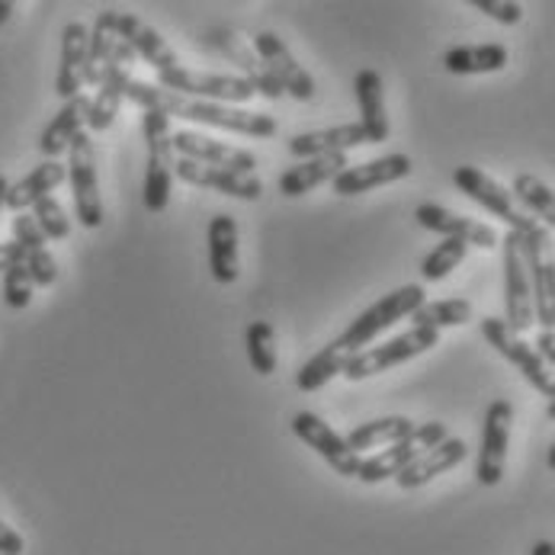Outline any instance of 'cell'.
Segmentation results:
<instances>
[{"instance_id":"cell-1","label":"cell","mask_w":555,"mask_h":555,"mask_svg":"<svg viewBox=\"0 0 555 555\" xmlns=\"http://www.w3.org/2000/svg\"><path fill=\"white\" fill-rule=\"evenodd\" d=\"M93 26H103L106 33H113L116 39H122L126 46H132V52L139 59H145L155 75L158 87L180 93V96H196V100H216V103H247L257 90L250 87V80L232 78V75H203V72H186L180 65V59L170 52V46L160 39L158 29H152L149 23H142L132 13H119V10H103L96 16Z\"/></svg>"},{"instance_id":"cell-2","label":"cell","mask_w":555,"mask_h":555,"mask_svg":"<svg viewBox=\"0 0 555 555\" xmlns=\"http://www.w3.org/2000/svg\"><path fill=\"white\" fill-rule=\"evenodd\" d=\"M126 100H132L142 109H160L167 119H190L199 126H212V129H225L235 135H250V139H270L276 135V119L267 113H247L241 106H225V103H209V100H196V96H180L170 93L158 83H145V80H132Z\"/></svg>"},{"instance_id":"cell-3","label":"cell","mask_w":555,"mask_h":555,"mask_svg":"<svg viewBox=\"0 0 555 555\" xmlns=\"http://www.w3.org/2000/svg\"><path fill=\"white\" fill-rule=\"evenodd\" d=\"M427 302V296H424V286L421 283H408V286H401L396 293H389V296H383L376 306H370L363 315H357L350 324H347V331L334 340L347 357H353V353H360L363 347H370L383 331H389L396 321L401 318H411L421 306Z\"/></svg>"},{"instance_id":"cell-4","label":"cell","mask_w":555,"mask_h":555,"mask_svg":"<svg viewBox=\"0 0 555 555\" xmlns=\"http://www.w3.org/2000/svg\"><path fill=\"white\" fill-rule=\"evenodd\" d=\"M437 344H440V331H434V327H411V331L398 334V337L386 340V344H376V347H366V350L347 357L340 376L347 383H363L370 376H379V373H386L392 366H401V363L434 350Z\"/></svg>"},{"instance_id":"cell-5","label":"cell","mask_w":555,"mask_h":555,"mask_svg":"<svg viewBox=\"0 0 555 555\" xmlns=\"http://www.w3.org/2000/svg\"><path fill=\"white\" fill-rule=\"evenodd\" d=\"M142 132H145V145H149L142 199H145L149 212H164L170 203V183H173V167H177V152L170 142V119L160 109H145Z\"/></svg>"},{"instance_id":"cell-6","label":"cell","mask_w":555,"mask_h":555,"mask_svg":"<svg viewBox=\"0 0 555 555\" xmlns=\"http://www.w3.org/2000/svg\"><path fill=\"white\" fill-rule=\"evenodd\" d=\"M520 247L533 286V315L543 324V331H555V244L546 225L537 219L527 232H520Z\"/></svg>"},{"instance_id":"cell-7","label":"cell","mask_w":555,"mask_h":555,"mask_svg":"<svg viewBox=\"0 0 555 555\" xmlns=\"http://www.w3.org/2000/svg\"><path fill=\"white\" fill-rule=\"evenodd\" d=\"M481 337L507 360L514 363L524 379L550 401H555V373L546 366V360L537 353V347H530L527 340H520V334H514L504 318H481Z\"/></svg>"},{"instance_id":"cell-8","label":"cell","mask_w":555,"mask_h":555,"mask_svg":"<svg viewBox=\"0 0 555 555\" xmlns=\"http://www.w3.org/2000/svg\"><path fill=\"white\" fill-rule=\"evenodd\" d=\"M135 62H139V55L132 52V46H126L122 39H116L109 68H106V75H103L100 87H96V96L90 100V109H87V129L90 132H106L116 122L119 103L126 100L129 83H132Z\"/></svg>"},{"instance_id":"cell-9","label":"cell","mask_w":555,"mask_h":555,"mask_svg":"<svg viewBox=\"0 0 555 555\" xmlns=\"http://www.w3.org/2000/svg\"><path fill=\"white\" fill-rule=\"evenodd\" d=\"M501 247H504V324L514 334H527L537 315H533V286H530L520 235L507 232Z\"/></svg>"},{"instance_id":"cell-10","label":"cell","mask_w":555,"mask_h":555,"mask_svg":"<svg viewBox=\"0 0 555 555\" xmlns=\"http://www.w3.org/2000/svg\"><path fill=\"white\" fill-rule=\"evenodd\" d=\"M450 434H447V424H440V421H427V424H414V434L408 437V440H401V443H392V447H386L383 453H376V456H370V460H363V466H360V481H366V485H379V481H386V478H396L401 469H408L421 453H427V450H434L437 443H443Z\"/></svg>"},{"instance_id":"cell-11","label":"cell","mask_w":555,"mask_h":555,"mask_svg":"<svg viewBox=\"0 0 555 555\" xmlns=\"http://www.w3.org/2000/svg\"><path fill=\"white\" fill-rule=\"evenodd\" d=\"M68 180L75 193V212L83 229H100L103 225V199H100V183H96V158H93V142L87 132L68 149Z\"/></svg>"},{"instance_id":"cell-12","label":"cell","mask_w":555,"mask_h":555,"mask_svg":"<svg viewBox=\"0 0 555 555\" xmlns=\"http://www.w3.org/2000/svg\"><path fill=\"white\" fill-rule=\"evenodd\" d=\"M511 424H514V404L507 398L491 401L485 411V424H481V447H478L476 463V476L485 488H494L504 478Z\"/></svg>"},{"instance_id":"cell-13","label":"cell","mask_w":555,"mask_h":555,"mask_svg":"<svg viewBox=\"0 0 555 555\" xmlns=\"http://www.w3.org/2000/svg\"><path fill=\"white\" fill-rule=\"evenodd\" d=\"M453 183H456V190L460 193H466L473 203H478L481 209H488L491 216H498L501 222H507L511 225V232H527L530 229V216H524L517 206H514V196H511V190H504L498 180H491L488 173H481L478 167L473 164H463V167H456L453 170Z\"/></svg>"},{"instance_id":"cell-14","label":"cell","mask_w":555,"mask_h":555,"mask_svg":"<svg viewBox=\"0 0 555 555\" xmlns=\"http://www.w3.org/2000/svg\"><path fill=\"white\" fill-rule=\"evenodd\" d=\"M289 427H293V434H296L306 447H312V450H315L318 456H321V460H324L337 476H347V478L360 476L363 456L350 453V450H347V440H344L331 424H324L318 414H312V411H299V414H293Z\"/></svg>"},{"instance_id":"cell-15","label":"cell","mask_w":555,"mask_h":555,"mask_svg":"<svg viewBox=\"0 0 555 555\" xmlns=\"http://www.w3.org/2000/svg\"><path fill=\"white\" fill-rule=\"evenodd\" d=\"M254 52L267 65V72L283 83V93H289L293 100H302V103L315 96V78L296 62V55L276 33H257Z\"/></svg>"},{"instance_id":"cell-16","label":"cell","mask_w":555,"mask_h":555,"mask_svg":"<svg viewBox=\"0 0 555 555\" xmlns=\"http://www.w3.org/2000/svg\"><path fill=\"white\" fill-rule=\"evenodd\" d=\"M170 142H173V152L180 158L196 160V164H209V167H222V170H235V173H254V167H257V158L247 149L225 145V142L203 135V132L180 129L170 135Z\"/></svg>"},{"instance_id":"cell-17","label":"cell","mask_w":555,"mask_h":555,"mask_svg":"<svg viewBox=\"0 0 555 555\" xmlns=\"http://www.w3.org/2000/svg\"><path fill=\"white\" fill-rule=\"evenodd\" d=\"M173 177H180L190 186H203V190L225 193L232 199L257 203L263 196V183L254 173H235V170H222V167H209V164H196V160L186 158H177Z\"/></svg>"},{"instance_id":"cell-18","label":"cell","mask_w":555,"mask_h":555,"mask_svg":"<svg viewBox=\"0 0 555 555\" xmlns=\"http://www.w3.org/2000/svg\"><path fill=\"white\" fill-rule=\"evenodd\" d=\"M411 173V158L408 155H386V158L363 160V164H350L347 170H340L331 186L337 196H360V193H370L376 186H386V183H396L404 180Z\"/></svg>"},{"instance_id":"cell-19","label":"cell","mask_w":555,"mask_h":555,"mask_svg":"<svg viewBox=\"0 0 555 555\" xmlns=\"http://www.w3.org/2000/svg\"><path fill=\"white\" fill-rule=\"evenodd\" d=\"M414 219H417V225L427 229V232H437V235H443V238H460L466 241V244H476L481 250H491V247L501 244L498 232H494L491 225H485V222H478V219L456 216V212H450V209H443V206H437V203H421V206L414 209Z\"/></svg>"},{"instance_id":"cell-20","label":"cell","mask_w":555,"mask_h":555,"mask_svg":"<svg viewBox=\"0 0 555 555\" xmlns=\"http://www.w3.org/2000/svg\"><path fill=\"white\" fill-rule=\"evenodd\" d=\"M206 46L216 49V52H222V59L235 62L241 72H244V80H250V87H254L260 96H267V100H280V96H283V83L267 72V65L257 59V52H250L235 33H229V29H212V33L206 36Z\"/></svg>"},{"instance_id":"cell-21","label":"cell","mask_w":555,"mask_h":555,"mask_svg":"<svg viewBox=\"0 0 555 555\" xmlns=\"http://www.w3.org/2000/svg\"><path fill=\"white\" fill-rule=\"evenodd\" d=\"M360 145H370L360 122H347V126H334V129H315V132H306V135H293L286 142L289 155L299 160L347 155L350 149H360Z\"/></svg>"},{"instance_id":"cell-22","label":"cell","mask_w":555,"mask_h":555,"mask_svg":"<svg viewBox=\"0 0 555 555\" xmlns=\"http://www.w3.org/2000/svg\"><path fill=\"white\" fill-rule=\"evenodd\" d=\"M209 270L222 286L238 280V222L229 212L209 219Z\"/></svg>"},{"instance_id":"cell-23","label":"cell","mask_w":555,"mask_h":555,"mask_svg":"<svg viewBox=\"0 0 555 555\" xmlns=\"http://www.w3.org/2000/svg\"><path fill=\"white\" fill-rule=\"evenodd\" d=\"M353 90H357V103H360V126L366 132V142L379 145L389 139V116H386V90H383V78L379 72L373 68H363L357 80H353Z\"/></svg>"},{"instance_id":"cell-24","label":"cell","mask_w":555,"mask_h":555,"mask_svg":"<svg viewBox=\"0 0 555 555\" xmlns=\"http://www.w3.org/2000/svg\"><path fill=\"white\" fill-rule=\"evenodd\" d=\"M466 443L463 440H456V437H447L443 443H437L434 450H427V453H421L408 469H401L396 476L398 488H421V485H427L430 478L443 476V473H450V469H456L463 460H466Z\"/></svg>"},{"instance_id":"cell-25","label":"cell","mask_w":555,"mask_h":555,"mask_svg":"<svg viewBox=\"0 0 555 555\" xmlns=\"http://www.w3.org/2000/svg\"><path fill=\"white\" fill-rule=\"evenodd\" d=\"M87 42L90 29L83 23H68L62 29V62H59V78H55V93L68 103L75 100L83 87V62H87Z\"/></svg>"},{"instance_id":"cell-26","label":"cell","mask_w":555,"mask_h":555,"mask_svg":"<svg viewBox=\"0 0 555 555\" xmlns=\"http://www.w3.org/2000/svg\"><path fill=\"white\" fill-rule=\"evenodd\" d=\"M68 180V164L62 160H46L39 167H33L23 180H16L7 190V209L13 212H26L29 206H36L39 199H46L55 186H62Z\"/></svg>"},{"instance_id":"cell-27","label":"cell","mask_w":555,"mask_h":555,"mask_svg":"<svg viewBox=\"0 0 555 555\" xmlns=\"http://www.w3.org/2000/svg\"><path fill=\"white\" fill-rule=\"evenodd\" d=\"M87 109H90V100L78 93L75 100H68L59 113H55V119L46 126V132L39 135V152L46 155L49 160H59L68 149H72V142L80 135V126L87 122Z\"/></svg>"},{"instance_id":"cell-28","label":"cell","mask_w":555,"mask_h":555,"mask_svg":"<svg viewBox=\"0 0 555 555\" xmlns=\"http://www.w3.org/2000/svg\"><path fill=\"white\" fill-rule=\"evenodd\" d=\"M347 167H350V164H347V155H324V158L299 160V164H293L289 170H283V177H280V193L289 196V199L306 196V193H312L321 183L334 180V177H337L340 170H347Z\"/></svg>"},{"instance_id":"cell-29","label":"cell","mask_w":555,"mask_h":555,"mask_svg":"<svg viewBox=\"0 0 555 555\" xmlns=\"http://www.w3.org/2000/svg\"><path fill=\"white\" fill-rule=\"evenodd\" d=\"M414 434V421L392 414V417H376V421H366V424H357L344 440H347V450L350 453H363V450H376V447H392L401 443Z\"/></svg>"},{"instance_id":"cell-30","label":"cell","mask_w":555,"mask_h":555,"mask_svg":"<svg viewBox=\"0 0 555 555\" xmlns=\"http://www.w3.org/2000/svg\"><path fill=\"white\" fill-rule=\"evenodd\" d=\"M507 49L498 42H485V46H456L443 55V68L450 75H494L504 72L507 65Z\"/></svg>"},{"instance_id":"cell-31","label":"cell","mask_w":555,"mask_h":555,"mask_svg":"<svg viewBox=\"0 0 555 555\" xmlns=\"http://www.w3.org/2000/svg\"><path fill=\"white\" fill-rule=\"evenodd\" d=\"M344 363H347V353L337 344H327L324 350H318L315 357L296 373L299 392H318V389H324L334 376L344 373Z\"/></svg>"},{"instance_id":"cell-32","label":"cell","mask_w":555,"mask_h":555,"mask_svg":"<svg viewBox=\"0 0 555 555\" xmlns=\"http://www.w3.org/2000/svg\"><path fill=\"white\" fill-rule=\"evenodd\" d=\"M511 196H517V199L537 216L540 225L555 229V193L540 180V177H533V173H517V177H514Z\"/></svg>"},{"instance_id":"cell-33","label":"cell","mask_w":555,"mask_h":555,"mask_svg":"<svg viewBox=\"0 0 555 555\" xmlns=\"http://www.w3.org/2000/svg\"><path fill=\"white\" fill-rule=\"evenodd\" d=\"M473 315H476V309H473L469 299H440V302H424L411 315V321H414V327H434V331H440V327L469 324Z\"/></svg>"},{"instance_id":"cell-34","label":"cell","mask_w":555,"mask_h":555,"mask_svg":"<svg viewBox=\"0 0 555 555\" xmlns=\"http://www.w3.org/2000/svg\"><path fill=\"white\" fill-rule=\"evenodd\" d=\"M466 254H469V244L460 238H443L424 260H421V276L427 280V283H440V280H447L463 260H466Z\"/></svg>"},{"instance_id":"cell-35","label":"cell","mask_w":555,"mask_h":555,"mask_svg":"<svg viewBox=\"0 0 555 555\" xmlns=\"http://www.w3.org/2000/svg\"><path fill=\"white\" fill-rule=\"evenodd\" d=\"M247 360L257 376H273L276 373V347H273V324L270 321H254L244 334Z\"/></svg>"},{"instance_id":"cell-36","label":"cell","mask_w":555,"mask_h":555,"mask_svg":"<svg viewBox=\"0 0 555 555\" xmlns=\"http://www.w3.org/2000/svg\"><path fill=\"white\" fill-rule=\"evenodd\" d=\"M113 46H116V36L106 33L103 26H93L90 33V42H87V62H83V83H93L100 87V80L109 68V59H113Z\"/></svg>"},{"instance_id":"cell-37","label":"cell","mask_w":555,"mask_h":555,"mask_svg":"<svg viewBox=\"0 0 555 555\" xmlns=\"http://www.w3.org/2000/svg\"><path fill=\"white\" fill-rule=\"evenodd\" d=\"M33 219H36V225L42 229L46 241H65L72 235V222H68L62 203L52 199V196H46V199H39V203L33 206Z\"/></svg>"},{"instance_id":"cell-38","label":"cell","mask_w":555,"mask_h":555,"mask_svg":"<svg viewBox=\"0 0 555 555\" xmlns=\"http://www.w3.org/2000/svg\"><path fill=\"white\" fill-rule=\"evenodd\" d=\"M33 276L26 270V260H16L7 273H3V302L7 309H26L33 302Z\"/></svg>"},{"instance_id":"cell-39","label":"cell","mask_w":555,"mask_h":555,"mask_svg":"<svg viewBox=\"0 0 555 555\" xmlns=\"http://www.w3.org/2000/svg\"><path fill=\"white\" fill-rule=\"evenodd\" d=\"M26 254V270L33 276L36 286H52L59 280V263L49 254V247H36V250H23Z\"/></svg>"},{"instance_id":"cell-40","label":"cell","mask_w":555,"mask_h":555,"mask_svg":"<svg viewBox=\"0 0 555 555\" xmlns=\"http://www.w3.org/2000/svg\"><path fill=\"white\" fill-rule=\"evenodd\" d=\"M473 7L481 10L485 16H491L494 23H504V26H517L524 20V7L514 0H473Z\"/></svg>"},{"instance_id":"cell-41","label":"cell","mask_w":555,"mask_h":555,"mask_svg":"<svg viewBox=\"0 0 555 555\" xmlns=\"http://www.w3.org/2000/svg\"><path fill=\"white\" fill-rule=\"evenodd\" d=\"M13 241H16L23 250L46 247V235H42V229L36 225V219H33L29 212H16V219H13Z\"/></svg>"},{"instance_id":"cell-42","label":"cell","mask_w":555,"mask_h":555,"mask_svg":"<svg viewBox=\"0 0 555 555\" xmlns=\"http://www.w3.org/2000/svg\"><path fill=\"white\" fill-rule=\"evenodd\" d=\"M23 550H26L23 537L0 520V555H23Z\"/></svg>"},{"instance_id":"cell-43","label":"cell","mask_w":555,"mask_h":555,"mask_svg":"<svg viewBox=\"0 0 555 555\" xmlns=\"http://www.w3.org/2000/svg\"><path fill=\"white\" fill-rule=\"evenodd\" d=\"M533 347L546 360V366H555V331H540V337H537Z\"/></svg>"},{"instance_id":"cell-44","label":"cell","mask_w":555,"mask_h":555,"mask_svg":"<svg viewBox=\"0 0 555 555\" xmlns=\"http://www.w3.org/2000/svg\"><path fill=\"white\" fill-rule=\"evenodd\" d=\"M16 260H26V254H23V247L16 244V241H10V244H0V273H7Z\"/></svg>"},{"instance_id":"cell-45","label":"cell","mask_w":555,"mask_h":555,"mask_svg":"<svg viewBox=\"0 0 555 555\" xmlns=\"http://www.w3.org/2000/svg\"><path fill=\"white\" fill-rule=\"evenodd\" d=\"M530 555H555V543L553 540H540V543H533Z\"/></svg>"},{"instance_id":"cell-46","label":"cell","mask_w":555,"mask_h":555,"mask_svg":"<svg viewBox=\"0 0 555 555\" xmlns=\"http://www.w3.org/2000/svg\"><path fill=\"white\" fill-rule=\"evenodd\" d=\"M10 13H13V3L10 0H0V26L10 20Z\"/></svg>"},{"instance_id":"cell-47","label":"cell","mask_w":555,"mask_h":555,"mask_svg":"<svg viewBox=\"0 0 555 555\" xmlns=\"http://www.w3.org/2000/svg\"><path fill=\"white\" fill-rule=\"evenodd\" d=\"M7 190H10V183H7V177L0 173V209L7 206Z\"/></svg>"},{"instance_id":"cell-48","label":"cell","mask_w":555,"mask_h":555,"mask_svg":"<svg viewBox=\"0 0 555 555\" xmlns=\"http://www.w3.org/2000/svg\"><path fill=\"white\" fill-rule=\"evenodd\" d=\"M546 417H550V421H555V401H550V404H546Z\"/></svg>"},{"instance_id":"cell-49","label":"cell","mask_w":555,"mask_h":555,"mask_svg":"<svg viewBox=\"0 0 555 555\" xmlns=\"http://www.w3.org/2000/svg\"><path fill=\"white\" fill-rule=\"evenodd\" d=\"M550 469L555 473V443H553V450H550Z\"/></svg>"}]
</instances>
